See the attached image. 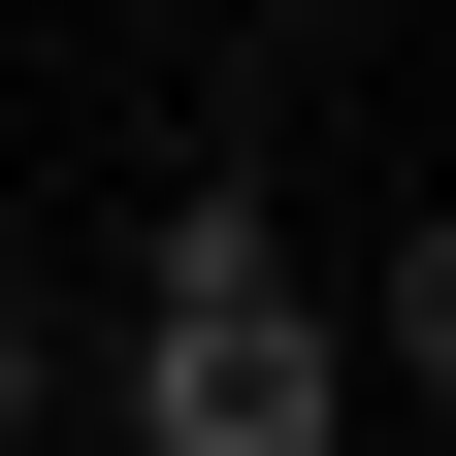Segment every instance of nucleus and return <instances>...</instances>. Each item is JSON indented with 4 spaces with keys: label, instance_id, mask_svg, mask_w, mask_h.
I'll use <instances>...</instances> for the list:
<instances>
[{
    "label": "nucleus",
    "instance_id": "nucleus-3",
    "mask_svg": "<svg viewBox=\"0 0 456 456\" xmlns=\"http://www.w3.org/2000/svg\"><path fill=\"white\" fill-rule=\"evenodd\" d=\"M66 424V294H33V261H0V456Z\"/></svg>",
    "mask_w": 456,
    "mask_h": 456
},
{
    "label": "nucleus",
    "instance_id": "nucleus-4",
    "mask_svg": "<svg viewBox=\"0 0 456 456\" xmlns=\"http://www.w3.org/2000/svg\"><path fill=\"white\" fill-rule=\"evenodd\" d=\"M261 33H359V0H261Z\"/></svg>",
    "mask_w": 456,
    "mask_h": 456
},
{
    "label": "nucleus",
    "instance_id": "nucleus-2",
    "mask_svg": "<svg viewBox=\"0 0 456 456\" xmlns=\"http://www.w3.org/2000/svg\"><path fill=\"white\" fill-rule=\"evenodd\" d=\"M326 326H359V391H456V196L391 228V261H359V294H326Z\"/></svg>",
    "mask_w": 456,
    "mask_h": 456
},
{
    "label": "nucleus",
    "instance_id": "nucleus-1",
    "mask_svg": "<svg viewBox=\"0 0 456 456\" xmlns=\"http://www.w3.org/2000/svg\"><path fill=\"white\" fill-rule=\"evenodd\" d=\"M131 456H359V326L294 294V196L261 163H196L163 196V261H131V359H66Z\"/></svg>",
    "mask_w": 456,
    "mask_h": 456
}]
</instances>
